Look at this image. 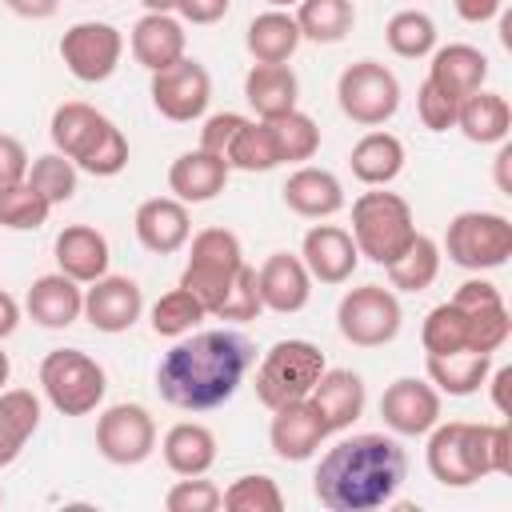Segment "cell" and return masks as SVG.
I'll return each instance as SVG.
<instances>
[{
  "instance_id": "1",
  "label": "cell",
  "mask_w": 512,
  "mask_h": 512,
  "mask_svg": "<svg viewBox=\"0 0 512 512\" xmlns=\"http://www.w3.org/2000/svg\"><path fill=\"white\" fill-rule=\"evenodd\" d=\"M256 364V344L232 328H208L180 336L156 364V392L180 412H212L236 396L248 368Z\"/></svg>"
},
{
  "instance_id": "2",
  "label": "cell",
  "mask_w": 512,
  "mask_h": 512,
  "mask_svg": "<svg viewBox=\"0 0 512 512\" xmlns=\"http://www.w3.org/2000/svg\"><path fill=\"white\" fill-rule=\"evenodd\" d=\"M408 476V452L384 432H360L332 444L312 476V492L328 512H376L396 500Z\"/></svg>"
},
{
  "instance_id": "3",
  "label": "cell",
  "mask_w": 512,
  "mask_h": 512,
  "mask_svg": "<svg viewBox=\"0 0 512 512\" xmlns=\"http://www.w3.org/2000/svg\"><path fill=\"white\" fill-rule=\"evenodd\" d=\"M428 472L444 488H468L484 476L512 472V432L508 424L448 420L428 428Z\"/></svg>"
},
{
  "instance_id": "4",
  "label": "cell",
  "mask_w": 512,
  "mask_h": 512,
  "mask_svg": "<svg viewBox=\"0 0 512 512\" xmlns=\"http://www.w3.org/2000/svg\"><path fill=\"white\" fill-rule=\"evenodd\" d=\"M48 132H52L56 152H64L76 168H84L92 176H120L128 168L124 132L84 100H64L52 112Z\"/></svg>"
},
{
  "instance_id": "5",
  "label": "cell",
  "mask_w": 512,
  "mask_h": 512,
  "mask_svg": "<svg viewBox=\"0 0 512 512\" xmlns=\"http://www.w3.org/2000/svg\"><path fill=\"white\" fill-rule=\"evenodd\" d=\"M416 236L412 204L396 192H364L352 200V240L372 264H392Z\"/></svg>"
},
{
  "instance_id": "6",
  "label": "cell",
  "mask_w": 512,
  "mask_h": 512,
  "mask_svg": "<svg viewBox=\"0 0 512 512\" xmlns=\"http://www.w3.org/2000/svg\"><path fill=\"white\" fill-rule=\"evenodd\" d=\"M244 268V248H240V236L228 232V228H200L192 236V248H188V264L180 272V284L208 308V316L220 308V300L228 296V288L236 284Z\"/></svg>"
},
{
  "instance_id": "7",
  "label": "cell",
  "mask_w": 512,
  "mask_h": 512,
  "mask_svg": "<svg viewBox=\"0 0 512 512\" xmlns=\"http://www.w3.org/2000/svg\"><path fill=\"white\" fill-rule=\"evenodd\" d=\"M324 352L312 344V340H276L260 364H256V400L272 412L280 404H292V400H304L312 392V384L320 380L324 372Z\"/></svg>"
},
{
  "instance_id": "8",
  "label": "cell",
  "mask_w": 512,
  "mask_h": 512,
  "mask_svg": "<svg viewBox=\"0 0 512 512\" xmlns=\"http://www.w3.org/2000/svg\"><path fill=\"white\" fill-rule=\"evenodd\" d=\"M40 388H44V400L60 416H88L104 400L108 376H104V368L88 352H80V348H52L40 360Z\"/></svg>"
},
{
  "instance_id": "9",
  "label": "cell",
  "mask_w": 512,
  "mask_h": 512,
  "mask_svg": "<svg viewBox=\"0 0 512 512\" xmlns=\"http://www.w3.org/2000/svg\"><path fill=\"white\" fill-rule=\"evenodd\" d=\"M444 252L468 272L504 268L512 256V224L500 212H460L444 232Z\"/></svg>"
},
{
  "instance_id": "10",
  "label": "cell",
  "mask_w": 512,
  "mask_h": 512,
  "mask_svg": "<svg viewBox=\"0 0 512 512\" xmlns=\"http://www.w3.org/2000/svg\"><path fill=\"white\" fill-rule=\"evenodd\" d=\"M400 300L392 288L384 284H360V288H348L336 304V328L348 344L356 348H384L396 340L400 332Z\"/></svg>"
},
{
  "instance_id": "11",
  "label": "cell",
  "mask_w": 512,
  "mask_h": 512,
  "mask_svg": "<svg viewBox=\"0 0 512 512\" xmlns=\"http://www.w3.org/2000/svg\"><path fill=\"white\" fill-rule=\"evenodd\" d=\"M336 104L352 124L380 128L400 108V80L380 60H356L336 80Z\"/></svg>"
},
{
  "instance_id": "12",
  "label": "cell",
  "mask_w": 512,
  "mask_h": 512,
  "mask_svg": "<svg viewBox=\"0 0 512 512\" xmlns=\"http://www.w3.org/2000/svg\"><path fill=\"white\" fill-rule=\"evenodd\" d=\"M124 56V36L120 28L104 20H80L60 36V60L80 84H104Z\"/></svg>"
},
{
  "instance_id": "13",
  "label": "cell",
  "mask_w": 512,
  "mask_h": 512,
  "mask_svg": "<svg viewBox=\"0 0 512 512\" xmlns=\"http://www.w3.org/2000/svg\"><path fill=\"white\" fill-rule=\"evenodd\" d=\"M96 448L108 464L136 468L156 452V420L144 404H112L96 420Z\"/></svg>"
},
{
  "instance_id": "14",
  "label": "cell",
  "mask_w": 512,
  "mask_h": 512,
  "mask_svg": "<svg viewBox=\"0 0 512 512\" xmlns=\"http://www.w3.org/2000/svg\"><path fill=\"white\" fill-rule=\"evenodd\" d=\"M208 100H212V76L200 60L180 56L176 64L152 72V104L164 120L188 124V120L204 116Z\"/></svg>"
},
{
  "instance_id": "15",
  "label": "cell",
  "mask_w": 512,
  "mask_h": 512,
  "mask_svg": "<svg viewBox=\"0 0 512 512\" xmlns=\"http://www.w3.org/2000/svg\"><path fill=\"white\" fill-rule=\"evenodd\" d=\"M452 304L468 312V348L472 352H488L492 356L508 340L512 316H508V304H504V296H500V288L492 280H480V276L464 280L456 288Z\"/></svg>"
},
{
  "instance_id": "16",
  "label": "cell",
  "mask_w": 512,
  "mask_h": 512,
  "mask_svg": "<svg viewBox=\"0 0 512 512\" xmlns=\"http://www.w3.org/2000/svg\"><path fill=\"white\" fill-rule=\"evenodd\" d=\"M328 436H332V432H328L324 416L316 412V404H312L308 396H304V400H292V404L272 408L268 444H272V452H276L280 460H288V464L312 460Z\"/></svg>"
},
{
  "instance_id": "17",
  "label": "cell",
  "mask_w": 512,
  "mask_h": 512,
  "mask_svg": "<svg viewBox=\"0 0 512 512\" xmlns=\"http://www.w3.org/2000/svg\"><path fill=\"white\" fill-rule=\"evenodd\" d=\"M380 416L396 436H428L432 424H440V392L432 380L400 376L380 396Z\"/></svg>"
},
{
  "instance_id": "18",
  "label": "cell",
  "mask_w": 512,
  "mask_h": 512,
  "mask_svg": "<svg viewBox=\"0 0 512 512\" xmlns=\"http://www.w3.org/2000/svg\"><path fill=\"white\" fill-rule=\"evenodd\" d=\"M140 312H144V292L132 276H108L104 272L84 292V316L96 332H108V336L128 332L140 320Z\"/></svg>"
},
{
  "instance_id": "19",
  "label": "cell",
  "mask_w": 512,
  "mask_h": 512,
  "mask_svg": "<svg viewBox=\"0 0 512 512\" xmlns=\"http://www.w3.org/2000/svg\"><path fill=\"white\" fill-rule=\"evenodd\" d=\"M300 260H304L312 280L344 284V280H352V272L360 264V252H356V240H352L348 228H340V224H312L304 232Z\"/></svg>"
},
{
  "instance_id": "20",
  "label": "cell",
  "mask_w": 512,
  "mask_h": 512,
  "mask_svg": "<svg viewBox=\"0 0 512 512\" xmlns=\"http://www.w3.org/2000/svg\"><path fill=\"white\" fill-rule=\"evenodd\" d=\"M256 292H260V304L268 312H280V316H292L300 312L308 300H312V276L304 268L300 256L292 252H272L260 268H256Z\"/></svg>"
},
{
  "instance_id": "21",
  "label": "cell",
  "mask_w": 512,
  "mask_h": 512,
  "mask_svg": "<svg viewBox=\"0 0 512 512\" xmlns=\"http://www.w3.org/2000/svg\"><path fill=\"white\" fill-rule=\"evenodd\" d=\"M132 228H136V240H140L148 252L172 256V252H180V248L188 244V236H192L188 204L176 200V196H152V200H144V204L136 208Z\"/></svg>"
},
{
  "instance_id": "22",
  "label": "cell",
  "mask_w": 512,
  "mask_h": 512,
  "mask_svg": "<svg viewBox=\"0 0 512 512\" xmlns=\"http://www.w3.org/2000/svg\"><path fill=\"white\" fill-rule=\"evenodd\" d=\"M488 80V56L472 44H444L432 48V64H428V84L448 96V100H464L472 92H480Z\"/></svg>"
},
{
  "instance_id": "23",
  "label": "cell",
  "mask_w": 512,
  "mask_h": 512,
  "mask_svg": "<svg viewBox=\"0 0 512 512\" xmlns=\"http://www.w3.org/2000/svg\"><path fill=\"white\" fill-rule=\"evenodd\" d=\"M228 160L224 156H212L204 148H192V152H180L168 168V188L176 200L184 204H208L224 192L228 184Z\"/></svg>"
},
{
  "instance_id": "24",
  "label": "cell",
  "mask_w": 512,
  "mask_h": 512,
  "mask_svg": "<svg viewBox=\"0 0 512 512\" xmlns=\"http://www.w3.org/2000/svg\"><path fill=\"white\" fill-rule=\"evenodd\" d=\"M308 400L324 416L328 432H344V428H352L360 420L368 396H364V380L352 368H324L320 380L312 384Z\"/></svg>"
},
{
  "instance_id": "25",
  "label": "cell",
  "mask_w": 512,
  "mask_h": 512,
  "mask_svg": "<svg viewBox=\"0 0 512 512\" xmlns=\"http://www.w3.org/2000/svg\"><path fill=\"white\" fill-rule=\"evenodd\" d=\"M184 48H188L184 24L172 12H144L132 24V56L148 72H160V68L176 64L184 56Z\"/></svg>"
},
{
  "instance_id": "26",
  "label": "cell",
  "mask_w": 512,
  "mask_h": 512,
  "mask_svg": "<svg viewBox=\"0 0 512 512\" xmlns=\"http://www.w3.org/2000/svg\"><path fill=\"white\" fill-rule=\"evenodd\" d=\"M280 192H284V204L304 220H328L344 208V184L328 168L304 164L284 180Z\"/></svg>"
},
{
  "instance_id": "27",
  "label": "cell",
  "mask_w": 512,
  "mask_h": 512,
  "mask_svg": "<svg viewBox=\"0 0 512 512\" xmlns=\"http://www.w3.org/2000/svg\"><path fill=\"white\" fill-rule=\"evenodd\" d=\"M52 252H56L60 272L72 276L76 284H92V280H100V276L108 272V260H112L104 232H96L92 224H68V228L56 236Z\"/></svg>"
},
{
  "instance_id": "28",
  "label": "cell",
  "mask_w": 512,
  "mask_h": 512,
  "mask_svg": "<svg viewBox=\"0 0 512 512\" xmlns=\"http://www.w3.org/2000/svg\"><path fill=\"white\" fill-rule=\"evenodd\" d=\"M24 304H28V316L40 328H68L84 312V288L64 272H48V276L32 280Z\"/></svg>"
},
{
  "instance_id": "29",
  "label": "cell",
  "mask_w": 512,
  "mask_h": 512,
  "mask_svg": "<svg viewBox=\"0 0 512 512\" xmlns=\"http://www.w3.org/2000/svg\"><path fill=\"white\" fill-rule=\"evenodd\" d=\"M300 80L288 64H252L244 76V100L252 104L256 120H276L296 108Z\"/></svg>"
},
{
  "instance_id": "30",
  "label": "cell",
  "mask_w": 512,
  "mask_h": 512,
  "mask_svg": "<svg viewBox=\"0 0 512 512\" xmlns=\"http://www.w3.org/2000/svg\"><path fill=\"white\" fill-rule=\"evenodd\" d=\"M456 128L472 140V144H504L512 132V108L500 92H472L456 104Z\"/></svg>"
},
{
  "instance_id": "31",
  "label": "cell",
  "mask_w": 512,
  "mask_h": 512,
  "mask_svg": "<svg viewBox=\"0 0 512 512\" xmlns=\"http://www.w3.org/2000/svg\"><path fill=\"white\" fill-rule=\"evenodd\" d=\"M348 168L368 188L392 184L404 172V144H400V136H392V132H368V136H360L352 144V152H348Z\"/></svg>"
},
{
  "instance_id": "32",
  "label": "cell",
  "mask_w": 512,
  "mask_h": 512,
  "mask_svg": "<svg viewBox=\"0 0 512 512\" xmlns=\"http://www.w3.org/2000/svg\"><path fill=\"white\" fill-rule=\"evenodd\" d=\"M160 452L176 476H204L216 464V436H212V428H204L196 420H180L164 432Z\"/></svg>"
},
{
  "instance_id": "33",
  "label": "cell",
  "mask_w": 512,
  "mask_h": 512,
  "mask_svg": "<svg viewBox=\"0 0 512 512\" xmlns=\"http://www.w3.org/2000/svg\"><path fill=\"white\" fill-rule=\"evenodd\" d=\"M40 428V396L28 388H0V468H8Z\"/></svg>"
},
{
  "instance_id": "34",
  "label": "cell",
  "mask_w": 512,
  "mask_h": 512,
  "mask_svg": "<svg viewBox=\"0 0 512 512\" xmlns=\"http://www.w3.org/2000/svg\"><path fill=\"white\" fill-rule=\"evenodd\" d=\"M244 44H248L256 64H288L292 52L300 48L296 16H288L284 8H268V12L252 16V24L244 32Z\"/></svg>"
},
{
  "instance_id": "35",
  "label": "cell",
  "mask_w": 512,
  "mask_h": 512,
  "mask_svg": "<svg viewBox=\"0 0 512 512\" xmlns=\"http://www.w3.org/2000/svg\"><path fill=\"white\" fill-rule=\"evenodd\" d=\"M428 368V380L436 392H448V396H472L480 392V384L488 380L492 372V356L488 352H444V356H432L424 360Z\"/></svg>"
},
{
  "instance_id": "36",
  "label": "cell",
  "mask_w": 512,
  "mask_h": 512,
  "mask_svg": "<svg viewBox=\"0 0 512 512\" xmlns=\"http://www.w3.org/2000/svg\"><path fill=\"white\" fill-rule=\"evenodd\" d=\"M356 24L352 0H300L296 4V28L300 40L312 44H340Z\"/></svg>"
},
{
  "instance_id": "37",
  "label": "cell",
  "mask_w": 512,
  "mask_h": 512,
  "mask_svg": "<svg viewBox=\"0 0 512 512\" xmlns=\"http://www.w3.org/2000/svg\"><path fill=\"white\" fill-rule=\"evenodd\" d=\"M228 168L236 172H272L280 168V144H276V132L268 120H244V128L236 132V140L228 144L224 152Z\"/></svg>"
},
{
  "instance_id": "38",
  "label": "cell",
  "mask_w": 512,
  "mask_h": 512,
  "mask_svg": "<svg viewBox=\"0 0 512 512\" xmlns=\"http://www.w3.org/2000/svg\"><path fill=\"white\" fill-rule=\"evenodd\" d=\"M388 268V284L400 288V292H424L436 276H440V244L424 232L412 236V244L392 260L384 264Z\"/></svg>"
},
{
  "instance_id": "39",
  "label": "cell",
  "mask_w": 512,
  "mask_h": 512,
  "mask_svg": "<svg viewBox=\"0 0 512 512\" xmlns=\"http://www.w3.org/2000/svg\"><path fill=\"white\" fill-rule=\"evenodd\" d=\"M384 40H388V48H392L396 56H404V60L432 56V48H436V20H432L428 12H420V8H404V12H396V16L388 20Z\"/></svg>"
},
{
  "instance_id": "40",
  "label": "cell",
  "mask_w": 512,
  "mask_h": 512,
  "mask_svg": "<svg viewBox=\"0 0 512 512\" xmlns=\"http://www.w3.org/2000/svg\"><path fill=\"white\" fill-rule=\"evenodd\" d=\"M204 316H208V308H204L184 284H176L172 292H164V296L152 304V332H156V336H168V340H180V336H188Z\"/></svg>"
},
{
  "instance_id": "41",
  "label": "cell",
  "mask_w": 512,
  "mask_h": 512,
  "mask_svg": "<svg viewBox=\"0 0 512 512\" xmlns=\"http://www.w3.org/2000/svg\"><path fill=\"white\" fill-rule=\"evenodd\" d=\"M420 344H424V352H432V356L464 352V348H468V312H464V308H456L452 300L436 304V308L424 316ZM468 352H472V348H468Z\"/></svg>"
},
{
  "instance_id": "42",
  "label": "cell",
  "mask_w": 512,
  "mask_h": 512,
  "mask_svg": "<svg viewBox=\"0 0 512 512\" xmlns=\"http://www.w3.org/2000/svg\"><path fill=\"white\" fill-rule=\"evenodd\" d=\"M48 212H52V204H48L28 180L0 188V228H12V232H36V228L48 220Z\"/></svg>"
},
{
  "instance_id": "43",
  "label": "cell",
  "mask_w": 512,
  "mask_h": 512,
  "mask_svg": "<svg viewBox=\"0 0 512 512\" xmlns=\"http://www.w3.org/2000/svg\"><path fill=\"white\" fill-rule=\"evenodd\" d=\"M24 180H28L52 208L76 196V164H72L64 152H44V156H36V160L28 164V176H24Z\"/></svg>"
},
{
  "instance_id": "44",
  "label": "cell",
  "mask_w": 512,
  "mask_h": 512,
  "mask_svg": "<svg viewBox=\"0 0 512 512\" xmlns=\"http://www.w3.org/2000/svg\"><path fill=\"white\" fill-rule=\"evenodd\" d=\"M268 124H272V132H276V144H280V160H284V164H300V160H312V156H316V148H320V128H316V120H312L308 112L292 108V112H284V116H276V120H268Z\"/></svg>"
},
{
  "instance_id": "45",
  "label": "cell",
  "mask_w": 512,
  "mask_h": 512,
  "mask_svg": "<svg viewBox=\"0 0 512 512\" xmlns=\"http://www.w3.org/2000/svg\"><path fill=\"white\" fill-rule=\"evenodd\" d=\"M220 504L232 508V512H280L284 508V492H280V484L272 476L256 472V476L232 480Z\"/></svg>"
},
{
  "instance_id": "46",
  "label": "cell",
  "mask_w": 512,
  "mask_h": 512,
  "mask_svg": "<svg viewBox=\"0 0 512 512\" xmlns=\"http://www.w3.org/2000/svg\"><path fill=\"white\" fill-rule=\"evenodd\" d=\"M224 500V492L212 484V480H200V476H184L168 488L164 496V508L168 512H216Z\"/></svg>"
},
{
  "instance_id": "47",
  "label": "cell",
  "mask_w": 512,
  "mask_h": 512,
  "mask_svg": "<svg viewBox=\"0 0 512 512\" xmlns=\"http://www.w3.org/2000/svg\"><path fill=\"white\" fill-rule=\"evenodd\" d=\"M260 312H264V304H260V292H256V268L244 264L236 284L228 288V296L220 300V308L212 316H220V320H256Z\"/></svg>"
},
{
  "instance_id": "48",
  "label": "cell",
  "mask_w": 512,
  "mask_h": 512,
  "mask_svg": "<svg viewBox=\"0 0 512 512\" xmlns=\"http://www.w3.org/2000/svg\"><path fill=\"white\" fill-rule=\"evenodd\" d=\"M416 112H420V124H424L428 132H448V128H456V100L440 96L428 80H424L420 92H416Z\"/></svg>"
},
{
  "instance_id": "49",
  "label": "cell",
  "mask_w": 512,
  "mask_h": 512,
  "mask_svg": "<svg viewBox=\"0 0 512 512\" xmlns=\"http://www.w3.org/2000/svg\"><path fill=\"white\" fill-rule=\"evenodd\" d=\"M244 120L248 116H240V112H216V116H208L204 128H200V148L212 152V156H224L228 144L236 140V132L244 128Z\"/></svg>"
},
{
  "instance_id": "50",
  "label": "cell",
  "mask_w": 512,
  "mask_h": 512,
  "mask_svg": "<svg viewBox=\"0 0 512 512\" xmlns=\"http://www.w3.org/2000/svg\"><path fill=\"white\" fill-rule=\"evenodd\" d=\"M24 176H28V148L16 136L0 132V188L20 184Z\"/></svg>"
},
{
  "instance_id": "51",
  "label": "cell",
  "mask_w": 512,
  "mask_h": 512,
  "mask_svg": "<svg viewBox=\"0 0 512 512\" xmlns=\"http://www.w3.org/2000/svg\"><path fill=\"white\" fill-rule=\"evenodd\" d=\"M228 8L232 0H176V12L184 24H216Z\"/></svg>"
},
{
  "instance_id": "52",
  "label": "cell",
  "mask_w": 512,
  "mask_h": 512,
  "mask_svg": "<svg viewBox=\"0 0 512 512\" xmlns=\"http://www.w3.org/2000/svg\"><path fill=\"white\" fill-rule=\"evenodd\" d=\"M456 16L468 24H488L492 16H500V0H456Z\"/></svg>"
},
{
  "instance_id": "53",
  "label": "cell",
  "mask_w": 512,
  "mask_h": 512,
  "mask_svg": "<svg viewBox=\"0 0 512 512\" xmlns=\"http://www.w3.org/2000/svg\"><path fill=\"white\" fill-rule=\"evenodd\" d=\"M16 16H24V20H48V16H56V8H60V0H4Z\"/></svg>"
},
{
  "instance_id": "54",
  "label": "cell",
  "mask_w": 512,
  "mask_h": 512,
  "mask_svg": "<svg viewBox=\"0 0 512 512\" xmlns=\"http://www.w3.org/2000/svg\"><path fill=\"white\" fill-rule=\"evenodd\" d=\"M508 380H512V368L488 372V380H484V384H492V404H496V412H508Z\"/></svg>"
},
{
  "instance_id": "55",
  "label": "cell",
  "mask_w": 512,
  "mask_h": 512,
  "mask_svg": "<svg viewBox=\"0 0 512 512\" xmlns=\"http://www.w3.org/2000/svg\"><path fill=\"white\" fill-rule=\"evenodd\" d=\"M16 324H20V304L0 288V340H4V336H12V332H16Z\"/></svg>"
},
{
  "instance_id": "56",
  "label": "cell",
  "mask_w": 512,
  "mask_h": 512,
  "mask_svg": "<svg viewBox=\"0 0 512 512\" xmlns=\"http://www.w3.org/2000/svg\"><path fill=\"white\" fill-rule=\"evenodd\" d=\"M508 164H512V144H504V148H500V156H496V184H500V192H512Z\"/></svg>"
},
{
  "instance_id": "57",
  "label": "cell",
  "mask_w": 512,
  "mask_h": 512,
  "mask_svg": "<svg viewBox=\"0 0 512 512\" xmlns=\"http://www.w3.org/2000/svg\"><path fill=\"white\" fill-rule=\"evenodd\" d=\"M144 12H176V0H140Z\"/></svg>"
},
{
  "instance_id": "58",
  "label": "cell",
  "mask_w": 512,
  "mask_h": 512,
  "mask_svg": "<svg viewBox=\"0 0 512 512\" xmlns=\"http://www.w3.org/2000/svg\"><path fill=\"white\" fill-rule=\"evenodd\" d=\"M8 376H12V360H8V352H0V388L8 384Z\"/></svg>"
},
{
  "instance_id": "59",
  "label": "cell",
  "mask_w": 512,
  "mask_h": 512,
  "mask_svg": "<svg viewBox=\"0 0 512 512\" xmlns=\"http://www.w3.org/2000/svg\"><path fill=\"white\" fill-rule=\"evenodd\" d=\"M272 8H288V4H300V0H268Z\"/></svg>"
},
{
  "instance_id": "60",
  "label": "cell",
  "mask_w": 512,
  "mask_h": 512,
  "mask_svg": "<svg viewBox=\"0 0 512 512\" xmlns=\"http://www.w3.org/2000/svg\"><path fill=\"white\" fill-rule=\"evenodd\" d=\"M0 500H4V492H0Z\"/></svg>"
}]
</instances>
